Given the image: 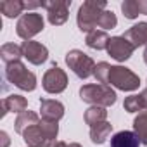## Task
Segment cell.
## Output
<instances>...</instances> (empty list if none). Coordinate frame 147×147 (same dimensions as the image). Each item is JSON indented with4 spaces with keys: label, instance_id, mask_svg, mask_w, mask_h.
Returning a JSON list of instances; mask_svg holds the SVG:
<instances>
[{
    "label": "cell",
    "instance_id": "cell-1",
    "mask_svg": "<svg viewBox=\"0 0 147 147\" xmlns=\"http://www.w3.org/2000/svg\"><path fill=\"white\" fill-rule=\"evenodd\" d=\"M106 2L104 0H87L82 4V7L78 9V16H76V23L80 31H85L87 35L90 31H94L99 26V19L102 16V12L106 11Z\"/></svg>",
    "mask_w": 147,
    "mask_h": 147
},
{
    "label": "cell",
    "instance_id": "cell-2",
    "mask_svg": "<svg viewBox=\"0 0 147 147\" xmlns=\"http://www.w3.org/2000/svg\"><path fill=\"white\" fill-rule=\"evenodd\" d=\"M80 97L83 102L92 104V106H102L109 107L116 102V92L109 85H83L80 88Z\"/></svg>",
    "mask_w": 147,
    "mask_h": 147
},
{
    "label": "cell",
    "instance_id": "cell-3",
    "mask_svg": "<svg viewBox=\"0 0 147 147\" xmlns=\"http://www.w3.org/2000/svg\"><path fill=\"white\" fill-rule=\"evenodd\" d=\"M5 78L9 83H12L14 87L24 90V92H31L36 88V76L35 73L28 71V67L19 61V62H12L5 66Z\"/></svg>",
    "mask_w": 147,
    "mask_h": 147
},
{
    "label": "cell",
    "instance_id": "cell-4",
    "mask_svg": "<svg viewBox=\"0 0 147 147\" xmlns=\"http://www.w3.org/2000/svg\"><path fill=\"white\" fill-rule=\"evenodd\" d=\"M66 64L82 80H85L88 76H94V71H95V66H97L90 55H87L85 52H82L78 49L69 50L66 54Z\"/></svg>",
    "mask_w": 147,
    "mask_h": 147
},
{
    "label": "cell",
    "instance_id": "cell-5",
    "mask_svg": "<svg viewBox=\"0 0 147 147\" xmlns=\"http://www.w3.org/2000/svg\"><path fill=\"white\" fill-rule=\"evenodd\" d=\"M109 85L123 90V92H131V90H137L138 85H140V78L135 75V73L128 67H123V66H111V71H109V80H107Z\"/></svg>",
    "mask_w": 147,
    "mask_h": 147
},
{
    "label": "cell",
    "instance_id": "cell-6",
    "mask_svg": "<svg viewBox=\"0 0 147 147\" xmlns=\"http://www.w3.org/2000/svg\"><path fill=\"white\" fill-rule=\"evenodd\" d=\"M43 18L42 14H36V12H28V14H23L21 19L18 21L16 24V33L23 38V40H31L35 35H38L40 31H43Z\"/></svg>",
    "mask_w": 147,
    "mask_h": 147
},
{
    "label": "cell",
    "instance_id": "cell-7",
    "mask_svg": "<svg viewBox=\"0 0 147 147\" xmlns=\"http://www.w3.org/2000/svg\"><path fill=\"white\" fill-rule=\"evenodd\" d=\"M43 90L49 92V94H61L66 90L67 87V75L59 67V66H52L45 75H43Z\"/></svg>",
    "mask_w": 147,
    "mask_h": 147
},
{
    "label": "cell",
    "instance_id": "cell-8",
    "mask_svg": "<svg viewBox=\"0 0 147 147\" xmlns=\"http://www.w3.org/2000/svg\"><path fill=\"white\" fill-rule=\"evenodd\" d=\"M69 5L71 2L67 0H50V2H42V7L47 9L49 23L54 26H61L67 21L69 16Z\"/></svg>",
    "mask_w": 147,
    "mask_h": 147
},
{
    "label": "cell",
    "instance_id": "cell-9",
    "mask_svg": "<svg viewBox=\"0 0 147 147\" xmlns=\"http://www.w3.org/2000/svg\"><path fill=\"white\" fill-rule=\"evenodd\" d=\"M106 50H107V54H109L113 59H116L118 62H125V61H128V59L131 57L135 47H133L125 36H111Z\"/></svg>",
    "mask_w": 147,
    "mask_h": 147
},
{
    "label": "cell",
    "instance_id": "cell-10",
    "mask_svg": "<svg viewBox=\"0 0 147 147\" xmlns=\"http://www.w3.org/2000/svg\"><path fill=\"white\" fill-rule=\"evenodd\" d=\"M21 50H23V57H26L28 62H31V64H35V66L43 64V62L47 61V57H49L47 47L42 45L40 42H33V40L23 42Z\"/></svg>",
    "mask_w": 147,
    "mask_h": 147
},
{
    "label": "cell",
    "instance_id": "cell-11",
    "mask_svg": "<svg viewBox=\"0 0 147 147\" xmlns=\"http://www.w3.org/2000/svg\"><path fill=\"white\" fill-rule=\"evenodd\" d=\"M38 123L24 130V133H23L24 142L28 144V147H54V142L49 140V137L43 133V130Z\"/></svg>",
    "mask_w": 147,
    "mask_h": 147
},
{
    "label": "cell",
    "instance_id": "cell-12",
    "mask_svg": "<svg viewBox=\"0 0 147 147\" xmlns=\"http://www.w3.org/2000/svg\"><path fill=\"white\" fill-rule=\"evenodd\" d=\"M40 114H42V119L59 121L64 116V106H62V102L54 100V99H42L40 100Z\"/></svg>",
    "mask_w": 147,
    "mask_h": 147
},
{
    "label": "cell",
    "instance_id": "cell-13",
    "mask_svg": "<svg viewBox=\"0 0 147 147\" xmlns=\"http://www.w3.org/2000/svg\"><path fill=\"white\" fill-rule=\"evenodd\" d=\"M28 111V100L23 95H9L2 100V113H0V118H4L7 113H24Z\"/></svg>",
    "mask_w": 147,
    "mask_h": 147
},
{
    "label": "cell",
    "instance_id": "cell-14",
    "mask_svg": "<svg viewBox=\"0 0 147 147\" xmlns=\"http://www.w3.org/2000/svg\"><path fill=\"white\" fill-rule=\"evenodd\" d=\"M135 49L140 45H147V23H137L133 24L128 31H125L123 35Z\"/></svg>",
    "mask_w": 147,
    "mask_h": 147
},
{
    "label": "cell",
    "instance_id": "cell-15",
    "mask_svg": "<svg viewBox=\"0 0 147 147\" xmlns=\"http://www.w3.org/2000/svg\"><path fill=\"white\" fill-rule=\"evenodd\" d=\"M138 145H140V140L135 135V131L123 130L111 138V147H138Z\"/></svg>",
    "mask_w": 147,
    "mask_h": 147
},
{
    "label": "cell",
    "instance_id": "cell-16",
    "mask_svg": "<svg viewBox=\"0 0 147 147\" xmlns=\"http://www.w3.org/2000/svg\"><path fill=\"white\" fill-rule=\"evenodd\" d=\"M85 43L94 49V50H102V49H107V43H109V36L106 31L102 30H94L87 35L85 38Z\"/></svg>",
    "mask_w": 147,
    "mask_h": 147
},
{
    "label": "cell",
    "instance_id": "cell-17",
    "mask_svg": "<svg viewBox=\"0 0 147 147\" xmlns=\"http://www.w3.org/2000/svg\"><path fill=\"white\" fill-rule=\"evenodd\" d=\"M40 119H38V114L36 113H33V111H24V113H21L18 118H16V123H14V130L18 131V133H24V130L26 128H30V126H33V125H36Z\"/></svg>",
    "mask_w": 147,
    "mask_h": 147
},
{
    "label": "cell",
    "instance_id": "cell-18",
    "mask_svg": "<svg viewBox=\"0 0 147 147\" xmlns=\"http://www.w3.org/2000/svg\"><path fill=\"white\" fill-rule=\"evenodd\" d=\"M111 130H113V125L107 123V121H102V123L94 125V126L90 128V138H92V142H94V144H99V145L104 144V142L107 140Z\"/></svg>",
    "mask_w": 147,
    "mask_h": 147
},
{
    "label": "cell",
    "instance_id": "cell-19",
    "mask_svg": "<svg viewBox=\"0 0 147 147\" xmlns=\"http://www.w3.org/2000/svg\"><path fill=\"white\" fill-rule=\"evenodd\" d=\"M0 57L5 64H12V62H19L23 57V50L19 45L16 43H5L0 49Z\"/></svg>",
    "mask_w": 147,
    "mask_h": 147
},
{
    "label": "cell",
    "instance_id": "cell-20",
    "mask_svg": "<svg viewBox=\"0 0 147 147\" xmlns=\"http://www.w3.org/2000/svg\"><path fill=\"white\" fill-rule=\"evenodd\" d=\"M24 11V2L21 0H2L0 2V12L5 18H18Z\"/></svg>",
    "mask_w": 147,
    "mask_h": 147
},
{
    "label": "cell",
    "instance_id": "cell-21",
    "mask_svg": "<svg viewBox=\"0 0 147 147\" xmlns=\"http://www.w3.org/2000/svg\"><path fill=\"white\" fill-rule=\"evenodd\" d=\"M85 123L87 125H90V126H94V125H97V123H102V121H106V118H107V111H106V107H102V106H92V107H88L87 111H85Z\"/></svg>",
    "mask_w": 147,
    "mask_h": 147
},
{
    "label": "cell",
    "instance_id": "cell-22",
    "mask_svg": "<svg viewBox=\"0 0 147 147\" xmlns=\"http://www.w3.org/2000/svg\"><path fill=\"white\" fill-rule=\"evenodd\" d=\"M133 130H135V135L138 137L140 144L147 145V111L138 113V116L133 119Z\"/></svg>",
    "mask_w": 147,
    "mask_h": 147
},
{
    "label": "cell",
    "instance_id": "cell-23",
    "mask_svg": "<svg viewBox=\"0 0 147 147\" xmlns=\"http://www.w3.org/2000/svg\"><path fill=\"white\" fill-rule=\"evenodd\" d=\"M121 11H123L126 19H135V18H138V14H142L140 12V4L137 0H125L121 4Z\"/></svg>",
    "mask_w": 147,
    "mask_h": 147
},
{
    "label": "cell",
    "instance_id": "cell-24",
    "mask_svg": "<svg viewBox=\"0 0 147 147\" xmlns=\"http://www.w3.org/2000/svg\"><path fill=\"white\" fill-rule=\"evenodd\" d=\"M116 24H118L116 14L113 11H104L102 16H100V19H99V28H102V31H106V30L116 28Z\"/></svg>",
    "mask_w": 147,
    "mask_h": 147
},
{
    "label": "cell",
    "instance_id": "cell-25",
    "mask_svg": "<svg viewBox=\"0 0 147 147\" xmlns=\"http://www.w3.org/2000/svg\"><path fill=\"white\" fill-rule=\"evenodd\" d=\"M109 71H111V66L107 62H99L95 66V71H94V76L95 80L100 83V85H106L107 80H109Z\"/></svg>",
    "mask_w": 147,
    "mask_h": 147
},
{
    "label": "cell",
    "instance_id": "cell-26",
    "mask_svg": "<svg viewBox=\"0 0 147 147\" xmlns=\"http://www.w3.org/2000/svg\"><path fill=\"white\" fill-rule=\"evenodd\" d=\"M123 107H125V111H128V113L144 111V104H142L140 95H130V97H126L125 102H123Z\"/></svg>",
    "mask_w": 147,
    "mask_h": 147
},
{
    "label": "cell",
    "instance_id": "cell-27",
    "mask_svg": "<svg viewBox=\"0 0 147 147\" xmlns=\"http://www.w3.org/2000/svg\"><path fill=\"white\" fill-rule=\"evenodd\" d=\"M54 147H82V145H80V144H76V142H71V144H66V142L59 140V142H55V144H54Z\"/></svg>",
    "mask_w": 147,
    "mask_h": 147
},
{
    "label": "cell",
    "instance_id": "cell-28",
    "mask_svg": "<svg viewBox=\"0 0 147 147\" xmlns=\"http://www.w3.org/2000/svg\"><path fill=\"white\" fill-rule=\"evenodd\" d=\"M0 140H2V145H0V147H9V135L5 133V131H0Z\"/></svg>",
    "mask_w": 147,
    "mask_h": 147
},
{
    "label": "cell",
    "instance_id": "cell-29",
    "mask_svg": "<svg viewBox=\"0 0 147 147\" xmlns=\"http://www.w3.org/2000/svg\"><path fill=\"white\" fill-rule=\"evenodd\" d=\"M36 7H42V2H24V9H36Z\"/></svg>",
    "mask_w": 147,
    "mask_h": 147
},
{
    "label": "cell",
    "instance_id": "cell-30",
    "mask_svg": "<svg viewBox=\"0 0 147 147\" xmlns=\"http://www.w3.org/2000/svg\"><path fill=\"white\" fill-rule=\"evenodd\" d=\"M140 99H142V104H144V109L147 111V88H145V90H142V94H140Z\"/></svg>",
    "mask_w": 147,
    "mask_h": 147
},
{
    "label": "cell",
    "instance_id": "cell-31",
    "mask_svg": "<svg viewBox=\"0 0 147 147\" xmlns=\"http://www.w3.org/2000/svg\"><path fill=\"white\" fill-rule=\"evenodd\" d=\"M138 4H140V12L147 16V0H138Z\"/></svg>",
    "mask_w": 147,
    "mask_h": 147
},
{
    "label": "cell",
    "instance_id": "cell-32",
    "mask_svg": "<svg viewBox=\"0 0 147 147\" xmlns=\"http://www.w3.org/2000/svg\"><path fill=\"white\" fill-rule=\"evenodd\" d=\"M144 61H145V64H147V45H145V50H144Z\"/></svg>",
    "mask_w": 147,
    "mask_h": 147
}]
</instances>
